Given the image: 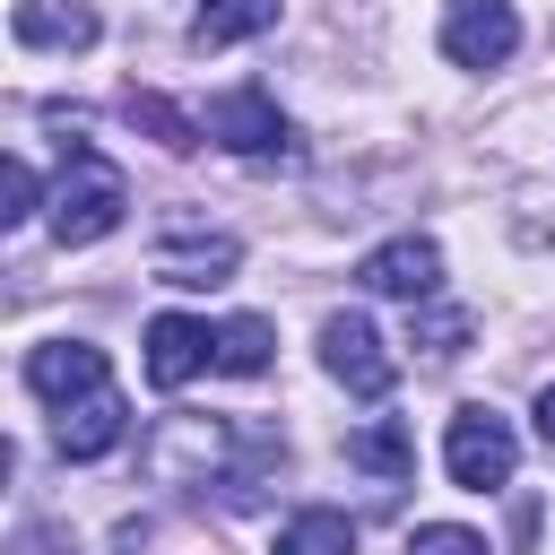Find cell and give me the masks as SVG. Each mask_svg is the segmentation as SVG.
I'll return each instance as SVG.
<instances>
[{
	"instance_id": "13",
	"label": "cell",
	"mask_w": 555,
	"mask_h": 555,
	"mask_svg": "<svg viewBox=\"0 0 555 555\" xmlns=\"http://www.w3.org/2000/svg\"><path fill=\"white\" fill-rule=\"evenodd\" d=\"M347 468H364V477H390V486H399V477L416 468V442H408V425H399V416H373V425H356V434H347Z\"/></svg>"
},
{
	"instance_id": "20",
	"label": "cell",
	"mask_w": 555,
	"mask_h": 555,
	"mask_svg": "<svg viewBox=\"0 0 555 555\" xmlns=\"http://www.w3.org/2000/svg\"><path fill=\"white\" fill-rule=\"evenodd\" d=\"M538 442H546V451H555V382H546V390H538Z\"/></svg>"
},
{
	"instance_id": "14",
	"label": "cell",
	"mask_w": 555,
	"mask_h": 555,
	"mask_svg": "<svg viewBox=\"0 0 555 555\" xmlns=\"http://www.w3.org/2000/svg\"><path fill=\"white\" fill-rule=\"evenodd\" d=\"M278 555H356V520L330 512V503H312V512H295L278 529Z\"/></svg>"
},
{
	"instance_id": "18",
	"label": "cell",
	"mask_w": 555,
	"mask_h": 555,
	"mask_svg": "<svg viewBox=\"0 0 555 555\" xmlns=\"http://www.w3.org/2000/svg\"><path fill=\"white\" fill-rule=\"evenodd\" d=\"M35 199H43V191H35V165H26V156H9V165H0V225H26V217H35Z\"/></svg>"
},
{
	"instance_id": "16",
	"label": "cell",
	"mask_w": 555,
	"mask_h": 555,
	"mask_svg": "<svg viewBox=\"0 0 555 555\" xmlns=\"http://www.w3.org/2000/svg\"><path fill=\"white\" fill-rule=\"evenodd\" d=\"M130 121H139V130H147L156 147H173V156H191V147L208 139V130H199V121H191L182 104H165V95H139V87H130Z\"/></svg>"
},
{
	"instance_id": "10",
	"label": "cell",
	"mask_w": 555,
	"mask_h": 555,
	"mask_svg": "<svg viewBox=\"0 0 555 555\" xmlns=\"http://www.w3.org/2000/svg\"><path fill=\"white\" fill-rule=\"evenodd\" d=\"M9 35L35 43V52H87L95 43V9L87 0H17L9 9Z\"/></svg>"
},
{
	"instance_id": "8",
	"label": "cell",
	"mask_w": 555,
	"mask_h": 555,
	"mask_svg": "<svg viewBox=\"0 0 555 555\" xmlns=\"http://www.w3.org/2000/svg\"><path fill=\"white\" fill-rule=\"evenodd\" d=\"M199 364H217V330L191 321V312H156L147 321V382L156 390H182Z\"/></svg>"
},
{
	"instance_id": "17",
	"label": "cell",
	"mask_w": 555,
	"mask_h": 555,
	"mask_svg": "<svg viewBox=\"0 0 555 555\" xmlns=\"http://www.w3.org/2000/svg\"><path fill=\"white\" fill-rule=\"evenodd\" d=\"M416 347H425L434 364H451V356L468 347V312H451V304H434V295H425V321H416Z\"/></svg>"
},
{
	"instance_id": "12",
	"label": "cell",
	"mask_w": 555,
	"mask_h": 555,
	"mask_svg": "<svg viewBox=\"0 0 555 555\" xmlns=\"http://www.w3.org/2000/svg\"><path fill=\"white\" fill-rule=\"evenodd\" d=\"M278 26V0H199L191 17V52H225V43H251Z\"/></svg>"
},
{
	"instance_id": "15",
	"label": "cell",
	"mask_w": 555,
	"mask_h": 555,
	"mask_svg": "<svg viewBox=\"0 0 555 555\" xmlns=\"http://www.w3.org/2000/svg\"><path fill=\"white\" fill-rule=\"evenodd\" d=\"M269 347H278V330H269L260 312H234V321L217 330V373L251 382V373H269Z\"/></svg>"
},
{
	"instance_id": "5",
	"label": "cell",
	"mask_w": 555,
	"mask_h": 555,
	"mask_svg": "<svg viewBox=\"0 0 555 555\" xmlns=\"http://www.w3.org/2000/svg\"><path fill=\"white\" fill-rule=\"evenodd\" d=\"M321 364H330V382H347L356 399H382V390L399 382V356L382 347V330H373L364 312H330V321H321Z\"/></svg>"
},
{
	"instance_id": "11",
	"label": "cell",
	"mask_w": 555,
	"mask_h": 555,
	"mask_svg": "<svg viewBox=\"0 0 555 555\" xmlns=\"http://www.w3.org/2000/svg\"><path fill=\"white\" fill-rule=\"evenodd\" d=\"M234 234H165L156 243V286H225L234 278Z\"/></svg>"
},
{
	"instance_id": "9",
	"label": "cell",
	"mask_w": 555,
	"mask_h": 555,
	"mask_svg": "<svg viewBox=\"0 0 555 555\" xmlns=\"http://www.w3.org/2000/svg\"><path fill=\"white\" fill-rule=\"evenodd\" d=\"M61 425H52V442H61V460H104L121 434H130V408H121V390L104 382V390H87V399H69V408H52Z\"/></svg>"
},
{
	"instance_id": "2",
	"label": "cell",
	"mask_w": 555,
	"mask_h": 555,
	"mask_svg": "<svg viewBox=\"0 0 555 555\" xmlns=\"http://www.w3.org/2000/svg\"><path fill=\"white\" fill-rule=\"evenodd\" d=\"M442 468H451V486L494 494V486H512V468H520V434H512L494 408H460V416L442 425Z\"/></svg>"
},
{
	"instance_id": "19",
	"label": "cell",
	"mask_w": 555,
	"mask_h": 555,
	"mask_svg": "<svg viewBox=\"0 0 555 555\" xmlns=\"http://www.w3.org/2000/svg\"><path fill=\"white\" fill-rule=\"evenodd\" d=\"M408 555H486V538H477V529H460V520H434V529H416V538H408Z\"/></svg>"
},
{
	"instance_id": "1",
	"label": "cell",
	"mask_w": 555,
	"mask_h": 555,
	"mask_svg": "<svg viewBox=\"0 0 555 555\" xmlns=\"http://www.w3.org/2000/svg\"><path fill=\"white\" fill-rule=\"evenodd\" d=\"M121 208H130L121 173H113L104 156H69V173H61V191H52V243H61V251H87V243H104V234L121 225Z\"/></svg>"
},
{
	"instance_id": "3",
	"label": "cell",
	"mask_w": 555,
	"mask_h": 555,
	"mask_svg": "<svg viewBox=\"0 0 555 555\" xmlns=\"http://www.w3.org/2000/svg\"><path fill=\"white\" fill-rule=\"evenodd\" d=\"M199 130L225 147V156H295V121L260 95V87H225V95H208V113H199Z\"/></svg>"
},
{
	"instance_id": "4",
	"label": "cell",
	"mask_w": 555,
	"mask_h": 555,
	"mask_svg": "<svg viewBox=\"0 0 555 555\" xmlns=\"http://www.w3.org/2000/svg\"><path fill=\"white\" fill-rule=\"evenodd\" d=\"M512 52H520V9L512 0H442V61L503 69Z\"/></svg>"
},
{
	"instance_id": "6",
	"label": "cell",
	"mask_w": 555,
	"mask_h": 555,
	"mask_svg": "<svg viewBox=\"0 0 555 555\" xmlns=\"http://www.w3.org/2000/svg\"><path fill=\"white\" fill-rule=\"evenodd\" d=\"M113 382V364H104V347H87V338H43L35 356H26V390L43 399V408H69V399H87V390H104Z\"/></svg>"
},
{
	"instance_id": "7",
	"label": "cell",
	"mask_w": 555,
	"mask_h": 555,
	"mask_svg": "<svg viewBox=\"0 0 555 555\" xmlns=\"http://www.w3.org/2000/svg\"><path fill=\"white\" fill-rule=\"evenodd\" d=\"M373 295H399V304H425L434 286H442V251H434V234H390L382 251H364V269H356Z\"/></svg>"
}]
</instances>
